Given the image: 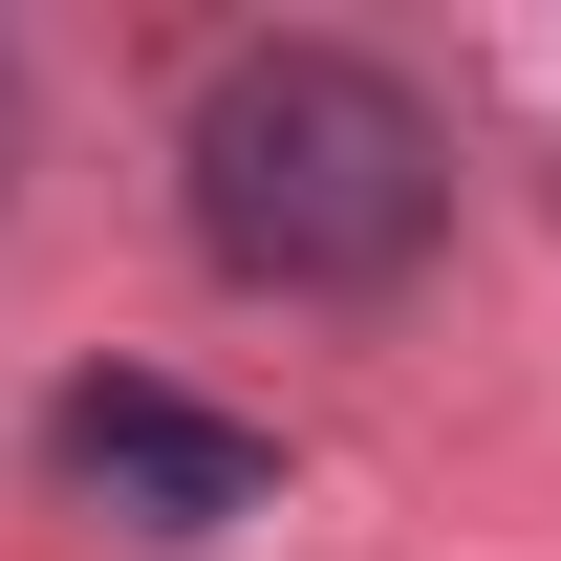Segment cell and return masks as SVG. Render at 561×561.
Masks as SVG:
<instances>
[{
	"mask_svg": "<svg viewBox=\"0 0 561 561\" xmlns=\"http://www.w3.org/2000/svg\"><path fill=\"white\" fill-rule=\"evenodd\" d=\"M195 238L216 280H260V302H389V280L454 238V130L411 108V66H367V44H238L195 87Z\"/></svg>",
	"mask_w": 561,
	"mask_h": 561,
	"instance_id": "obj_1",
	"label": "cell"
},
{
	"mask_svg": "<svg viewBox=\"0 0 561 561\" xmlns=\"http://www.w3.org/2000/svg\"><path fill=\"white\" fill-rule=\"evenodd\" d=\"M44 454H66V496H108V518H151V540H238L280 496V454L238 411H195V389H151V367H87L66 411H44Z\"/></svg>",
	"mask_w": 561,
	"mask_h": 561,
	"instance_id": "obj_2",
	"label": "cell"
},
{
	"mask_svg": "<svg viewBox=\"0 0 561 561\" xmlns=\"http://www.w3.org/2000/svg\"><path fill=\"white\" fill-rule=\"evenodd\" d=\"M0 173H22V44H0Z\"/></svg>",
	"mask_w": 561,
	"mask_h": 561,
	"instance_id": "obj_3",
	"label": "cell"
}]
</instances>
